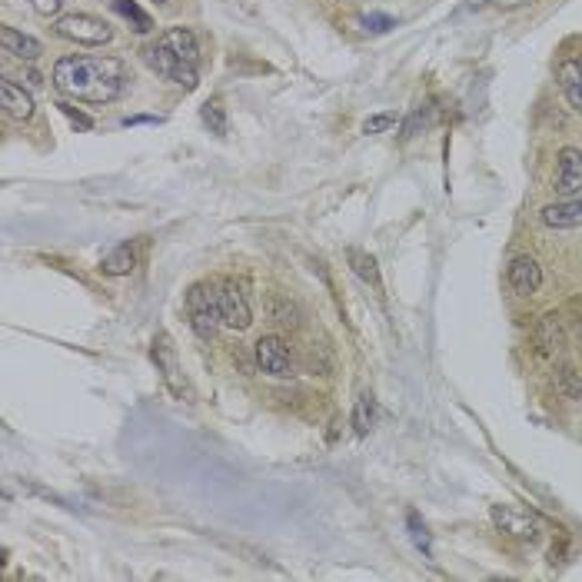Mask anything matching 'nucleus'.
Segmentation results:
<instances>
[{"mask_svg": "<svg viewBox=\"0 0 582 582\" xmlns=\"http://www.w3.org/2000/svg\"><path fill=\"white\" fill-rule=\"evenodd\" d=\"M54 87L70 100L107 104L124 87V64L114 57H60L54 67Z\"/></svg>", "mask_w": 582, "mask_h": 582, "instance_id": "obj_1", "label": "nucleus"}, {"mask_svg": "<svg viewBox=\"0 0 582 582\" xmlns=\"http://www.w3.org/2000/svg\"><path fill=\"white\" fill-rule=\"evenodd\" d=\"M187 316H190V326L193 333L210 340L217 333V323H220V303H217V287L210 283H193L190 293H187Z\"/></svg>", "mask_w": 582, "mask_h": 582, "instance_id": "obj_2", "label": "nucleus"}, {"mask_svg": "<svg viewBox=\"0 0 582 582\" xmlns=\"http://www.w3.org/2000/svg\"><path fill=\"white\" fill-rule=\"evenodd\" d=\"M144 60H147V67L153 70V74L170 80V84H180L183 90L197 87V67L187 64L183 57H177L167 44H160V40L144 50Z\"/></svg>", "mask_w": 582, "mask_h": 582, "instance_id": "obj_3", "label": "nucleus"}, {"mask_svg": "<svg viewBox=\"0 0 582 582\" xmlns=\"http://www.w3.org/2000/svg\"><path fill=\"white\" fill-rule=\"evenodd\" d=\"M54 30L64 40H74V44H84V47H100L114 37V30L94 14H67V17L57 20Z\"/></svg>", "mask_w": 582, "mask_h": 582, "instance_id": "obj_4", "label": "nucleus"}, {"mask_svg": "<svg viewBox=\"0 0 582 582\" xmlns=\"http://www.w3.org/2000/svg\"><path fill=\"white\" fill-rule=\"evenodd\" d=\"M493 523L499 533L513 536V539H523V543H536L539 533H543V523H539L536 513H529L523 506H513V503H499L493 506Z\"/></svg>", "mask_w": 582, "mask_h": 582, "instance_id": "obj_5", "label": "nucleus"}, {"mask_svg": "<svg viewBox=\"0 0 582 582\" xmlns=\"http://www.w3.org/2000/svg\"><path fill=\"white\" fill-rule=\"evenodd\" d=\"M153 363H157V373L163 376V383L170 386V393L177 396V400H193V390H190V383H187V376H183L180 370V360H177V350L170 346L167 336H157L153 340Z\"/></svg>", "mask_w": 582, "mask_h": 582, "instance_id": "obj_6", "label": "nucleus"}, {"mask_svg": "<svg viewBox=\"0 0 582 582\" xmlns=\"http://www.w3.org/2000/svg\"><path fill=\"white\" fill-rule=\"evenodd\" d=\"M217 303H220V323L227 330H247L250 320V303L237 283H220L217 287Z\"/></svg>", "mask_w": 582, "mask_h": 582, "instance_id": "obj_7", "label": "nucleus"}, {"mask_svg": "<svg viewBox=\"0 0 582 582\" xmlns=\"http://www.w3.org/2000/svg\"><path fill=\"white\" fill-rule=\"evenodd\" d=\"M257 363H260V370L270 373V376H290L293 373V356L280 336H263V340L257 343Z\"/></svg>", "mask_w": 582, "mask_h": 582, "instance_id": "obj_8", "label": "nucleus"}, {"mask_svg": "<svg viewBox=\"0 0 582 582\" xmlns=\"http://www.w3.org/2000/svg\"><path fill=\"white\" fill-rule=\"evenodd\" d=\"M556 190L573 197V193H582V150L566 147L559 153V173H556Z\"/></svg>", "mask_w": 582, "mask_h": 582, "instance_id": "obj_9", "label": "nucleus"}, {"mask_svg": "<svg viewBox=\"0 0 582 582\" xmlns=\"http://www.w3.org/2000/svg\"><path fill=\"white\" fill-rule=\"evenodd\" d=\"M539 283H543V270H539V263L533 257H516L513 263H509V287H513L519 296L536 293Z\"/></svg>", "mask_w": 582, "mask_h": 582, "instance_id": "obj_10", "label": "nucleus"}, {"mask_svg": "<svg viewBox=\"0 0 582 582\" xmlns=\"http://www.w3.org/2000/svg\"><path fill=\"white\" fill-rule=\"evenodd\" d=\"M556 77H559V87H563V94L569 100V107H573L576 114H582V60L579 57L563 60L556 70Z\"/></svg>", "mask_w": 582, "mask_h": 582, "instance_id": "obj_11", "label": "nucleus"}, {"mask_svg": "<svg viewBox=\"0 0 582 582\" xmlns=\"http://www.w3.org/2000/svg\"><path fill=\"white\" fill-rule=\"evenodd\" d=\"M543 223L553 230H573L582 227V197L566 200V203H549L543 210Z\"/></svg>", "mask_w": 582, "mask_h": 582, "instance_id": "obj_12", "label": "nucleus"}, {"mask_svg": "<svg viewBox=\"0 0 582 582\" xmlns=\"http://www.w3.org/2000/svg\"><path fill=\"white\" fill-rule=\"evenodd\" d=\"M0 100H4V114L14 120H30L34 117V100L24 87H17L14 80H0Z\"/></svg>", "mask_w": 582, "mask_h": 582, "instance_id": "obj_13", "label": "nucleus"}, {"mask_svg": "<svg viewBox=\"0 0 582 582\" xmlns=\"http://www.w3.org/2000/svg\"><path fill=\"white\" fill-rule=\"evenodd\" d=\"M0 47H4V54L10 57H20V60H37L44 54V47H40V40L20 34L14 27H4L0 30Z\"/></svg>", "mask_w": 582, "mask_h": 582, "instance_id": "obj_14", "label": "nucleus"}, {"mask_svg": "<svg viewBox=\"0 0 582 582\" xmlns=\"http://www.w3.org/2000/svg\"><path fill=\"white\" fill-rule=\"evenodd\" d=\"M536 346H539V353H543V356H556L566 346L563 323H559L556 313H546L543 320H539V326H536Z\"/></svg>", "mask_w": 582, "mask_h": 582, "instance_id": "obj_15", "label": "nucleus"}, {"mask_svg": "<svg viewBox=\"0 0 582 582\" xmlns=\"http://www.w3.org/2000/svg\"><path fill=\"white\" fill-rule=\"evenodd\" d=\"M160 44H167V47L173 50V54L183 57V60H187V64H193V67L200 64V47H197V37H193L187 27H170L167 34L160 37Z\"/></svg>", "mask_w": 582, "mask_h": 582, "instance_id": "obj_16", "label": "nucleus"}, {"mask_svg": "<svg viewBox=\"0 0 582 582\" xmlns=\"http://www.w3.org/2000/svg\"><path fill=\"white\" fill-rule=\"evenodd\" d=\"M137 267V253L130 243H120V247H114L104 257V263H100V270L107 273V277H127V273H134Z\"/></svg>", "mask_w": 582, "mask_h": 582, "instance_id": "obj_17", "label": "nucleus"}, {"mask_svg": "<svg viewBox=\"0 0 582 582\" xmlns=\"http://www.w3.org/2000/svg\"><path fill=\"white\" fill-rule=\"evenodd\" d=\"M346 260H350V270H353L363 283H370L373 290H383V283H380V267H376V260L370 257V253L350 250V253H346Z\"/></svg>", "mask_w": 582, "mask_h": 582, "instance_id": "obj_18", "label": "nucleus"}, {"mask_svg": "<svg viewBox=\"0 0 582 582\" xmlns=\"http://www.w3.org/2000/svg\"><path fill=\"white\" fill-rule=\"evenodd\" d=\"M114 10L124 20H130V27L137 30V34H147V30L153 27V20L150 14H144V10L137 7V0H114Z\"/></svg>", "mask_w": 582, "mask_h": 582, "instance_id": "obj_19", "label": "nucleus"}, {"mask_svg": "<svg viewBox=\"0 0 582 582\" xmlns=\"http://www.w3.org/2000/svg\"><path fill=\"white\" fill-rule=\"evenodd\" d=\"M373 423H376V403H373V396H360L356 400V410H353V430L366 436L373 430Z\"/></svg>", "mask_w": 582, "mask_h": 582, "instance_id": "obj_20", "label": "nucleus"}, {"mask_svg": "<svg viewBox=\"0 0 582 582\" xmlns=\"http://www.w3.org/2000/svg\"><path fill=\"white\" fill-rule=\"evenodd\" d=\"M200 117H203V124H207L217 137L227 134V110H223L220 100H207L203 110H200Z\"/></svg>", "mask_w": 582, "mask_h": 582, "instance_id": "obj_21", "label": "nucleus"}, {"mask_svg": "<svg viewBox=\"0 0 582 582\" xmlns=\"http://www.w3.org/2000/svg\"><path fill=\"white\" fill-rule=\"evenodd\" d=\"M556 386H559V393L569 396V400H582V376L573 370V366L556 370Z\"/></svg>", "mask_w": 582, "mask_h": 582, "instance_id": "obj_22", "label": "nucleus"}, {"mask_svg": "<svg viewBox=\"0 0 582 582\" xmlns=\"http://www.w3.org/2000/svg\"><path fill=\"white\" fill-rule=\"evenodd\" d=\"M406 526H410V536H413L416 549H420L423 556H433V539H430V533H426L423 519L416 516V513H410V516H406Z\"/></svg>", "mask_w": 582, "mask_h": 582, "instance_id": "obj_23", "label": "nucleus"}, {"mask_svg": "<svg viewBox=\"0 0 582 582\" xmlns=\"http://www.w3.org/2000/svg\"><path fill=\"white\" fill-rule=\"evenodd\" d=\"M396 124V114H376V117H366L363 120V134H383Z\"/></svg>", "mask_w": 582, "mask_h": 582, "instance_id": "obj_24", "label": "nucleus"}, {"mask_svg": "<svg viewBox=\"0 0 582 582\" xmlns=\"http://www.w3.org/2000/svg\"><path fill=\"white\" fill-rule=\"evenodd\" d=\"M360 24H363V30H370V34H383V30L393 27V17H386V14H366Z\"/></svg>", "mask_w": 582, "mask_h": 582, "instance_id": "obj_25", "label": "nucleus"}, {"mask_svg": "<svg viewBox=\"0 0 582 582\" xmlns=\"http://www.w3.org/2000/svg\"><path fill=\"white\" fill-rule=\"evenodd\" d=\"M30 7H34L40 17H54V14H60L64 0H30Z\"/></svg>", "mask_w": 582, "mask_h": 582, "instance_id": "obj_26", "label": "nucleus"}, {"mask_svg": "<svg viewBox=\"0 0 582 582\" xmlns=\"http://www.w3.org/2000/svg\"><path fill=\"white\" fill-rule=\"evenodd\" d=\"M273 316H277V323H296L293 320V306H287V303H283V300H277V313H273Z\"/></svg>", "mask_w": 582, "mask_h": 582, "instance_id": "obj_27", "label": "nucleus"}, {"mask_svg": "<svg viewBox=\"0 0 582 582\" xmlns=\"http://www.w3.org/2000/svg\"><path fill=\"white\" fill-rule=\"evenodd\" d=\"M60 110H64V114H67L70 120H74V124H80V127H84V130H90V120H87L84 114H77V110H74V107H70V104H60Z\"/></svg>", "mask_w": 582, "mask_h": 582, "instance_id": "obj_28", "label": "nucleus"}, {"mask_svg": "<svg viewBox=\"0 0 582 582\" xmlns=\"http://www.w3.org/2000/svg\"><path fill=\"white\" fill-rule=\"evenodd\" d=\"M157 4H167V0H157Z\"/></svg>", "mask_w": 582, "mask_h": 582, "instance_id": "obj_29", "label": "nucleus"}]
</instances>
